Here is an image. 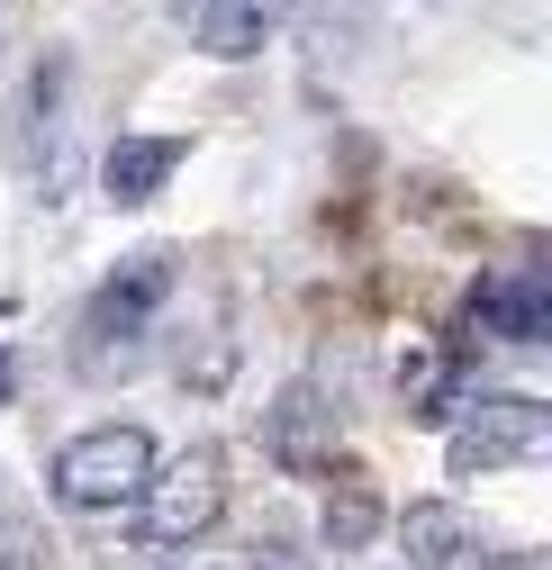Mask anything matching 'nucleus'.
Masks as SVG:
<instances>
[{
    "mask_svg": "<svg viewBox=\"0 0 552 570\" xmlns=\"http://www.w3.org/2000/svg\"><path fill=\"white\" fill-rule=\"evenodd\" d=\"M172 254H127L100 291H91V308H82V326H73V372L82 381H109V372H127L136 363V344L155 335V317H164V299H172Z\"/></svg>",
    "mask_w": 552,
    "mask_h": 570,
    "instance_id": "nucleus-1",
    "label": "nucleus"
},
{
    "mask_svg": "<svg viewBox=\"0 0 552 570\" xmlns=\"http://www.w3.org/2000/svg\"><path fill=\"white\" fill-rule=\"evenodd\" d=\"M155 480V435L146 425H91L55 453V498L73 517H109V508H136V489Z\"/></svg>",
    "mask_w": 552,
    "mask_h": 570,
    "instance_id": "nucleus-2",
    "label": "nucleus"
},
{
    "mask_svg": "<svg viewBox=\"0 0 552 570\" xmlns=\"http://www.w3.org/2000/svg\"><path fill=\"white\" fill-rule=\"evenodd\" d=\"M227 517V462H218V444H190L172 471L155 462V480L136 489V534L146 543H199Z\"/></svg>",
    "mask_w": 552,
    "mask_h": 570,
    "instance_id": "nucleus-3",
    "label": "nucleus"
},
{
    "mask_svg": "<svg viewBox=\"0 0 552 570\" xmlns=\"http://www.w3.org/2000/svg\"><path fill=\"white\" fill-rule=\"evenodd\" d=\"M543 435H552L543 399H525V390H490V399H471V407L453 416V471H507V462H534Z\"/></svg>",
    "mask_w": 552,
    "mask_h": 570,
    "instance_id": "nucleus-4",
    "label": "nucleus"
},
{
    "mask_svg": "<svg viewBox=\"0 0 552 570\" xmlns=\"http://www.w3.org/2000/svg\"><path fill=\"white\" fill-rule=\"evenodd\" d=\"M263 453L290 480H326L335 471V407L317 399V381H282V399L263 416Z\"/></svg>",
    "mask_w": 552,
    "mask_h": 570,
    "instance_id": "nucleus-5",
    "label": "nucleus"
},
{
    "mask_svg": "<svg viewBox=\"0 0 552 570\" xmlns=\"http://www.w3.org/2000/svg\"><path fill=\"white\" fill-rule=\"evenodd\" d=\"M390 525L407 543V570H490V534L453 498H407V517H390Z\"/></svg>",
    "mask_w": 552,
    "mask_h": 570,
    "instance_id": "nucleus-6",
    "label": "nucleus"
},
{
    "mask_svg": "<svg viewBox=\"0 0 552 570\" xmlns=\"http://www.w3.org/2000/svg\"><path fill=\"white\" fill-rule=\"evenodd\" d=\"M471 326L499 335V344H543L552 335V291H543L534 272H490L471 291Z\"/></svg>",
    "mask_w": 552,
    "mask_h": 570,
    "instance_id": "nucleus-7",
    "label": "nucleus"
},
{
    "mask_svg": "<svg viewBox=\"0 0 552 570\" xmlns=\"http://www.w3.org/2000/svg\"><path fill=\"white\" fill-rule=\"evenodd\" d=\"M181 28H190L199 55L245 63V55H263L272 28H282V0H181Z\"/></svg>",
    "mask_w": 552,
    "mask_h": 570,
    "instance_id": "nucleus-8",
    "label": "nucleus"
},
{
    "mask_svg": "<svg viewBox=\"0 0 552 570\" xmlns=\"http://www.w3.org/2000/svg\"><path fill=\"white\" fill-rule=\"evenodd\" d=\"M381 534H390V498H381V489H372L363 471H344V480L326 471V508H317V543H326V552H372Z\"/></svg>",
    "mask_w": 552,
    "mask_h": 570,
    "instance_id": "nucleus-9",
    "label": "nucleus"
},
{
    "mask_svg": "<svg viewBox=\"0 0 552 570\" xmlns=\"http://www.w3.org/2000/svg\"><path fill=\"white\" fill-rule=\"evenodd\" d=\"M181 155H190L181 136H118V146H109V164H100L109 208H146V199L172 181V164H181Z\"/></svg>",
    "mask_w": 552,
    "mask_h": 570,
    "instance_id": "nucleus-10",
    "label": "nucleus"
},
{
    "mask_svg": "<svg viewBox=\"0 0 552 570\" xmlns=\"http://www.w3.org/2000/svg\"><path fill=\"white\" fill-rule=\"evenodd\" d=\"M398 407L417 416V425L453 416V372H444V353H407V363H398Z\"/></svg>",
    "mask_w": 552,
    "mask_h": 570,
    "instance_id": "nucleus-11",
    "label": "nucleus"
},
{
    "mask_svg": "<svg viewBox=\"0 0 552 570\" xmlns=\"http://www.w3.org/2000/svg\"><path fill=\"white\" fill-rule=\"evenodd\" d=\"M19 399V353H0V407Z\"/></svg>",
    "mask_w": 552,
    "mask_h": 570,
    "instance_id": "nucleus-12",
    "label": "nucleus"
},
{
    "mask_svg": "<svg viewBox=\"0 0 552 570\" xmlns=\"http://www.w3.org/2000/svg\"><path fill=\"white\" fill-rule=\"evenodd\" d=\"M490 570H543V561H534V552H516V561H499V552H490Z\"/></svg>",
    "mask_w": 552,
    "mask_h": 570,
    "instance_id": "nucleus-13",
    "label": "nucleus"
},
{
    "mask_svg": "<svg viewBox=\"0 0 552 570\" xmlns=\"http://www.w3.org/2000/svg\"><path fill=\"white\" fill-rule=\"evenodd\" d=\"M0 525H10V517H0Z\"/></svg>",
    "mask_w": 552,
    "mask_h": 570,
    "instance_id": "nucleus-14",
    "label": "nucleus"
}]
</instances>
